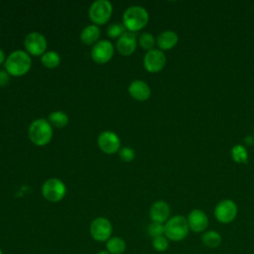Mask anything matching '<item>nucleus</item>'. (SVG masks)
<instances>
[{
  "label": "nucleus",
  "mask_w": 254,
  "mask_h": 254,
  "mask_svg": "<svg viewBox=\"0 0 254 254\" xmlns=\"http://www.w3.org/2000/svg\"><path fill=\"white\" fill-rule=\"evenodd\" d=\"M80 41L85 45H94L99 40L100 37V29L98 26L91 24L86 26L80 32Z\"/></svg>",
  "instance_id": "obj_18"
},
{
  "label": "nucleus",
  "mask_w": 254,
  "mask_h": 254,
  "mask_svg": "<svg viewBox=\"0 0 254 254\" xmlns=\"http://www.w3.org/2000/svg\"><path fill=\"white\" fill-rule=\"evenodd\" d=\"M0 254H3V251H2V249L0 248Z\"/></svg>",
  "instance_id": "obj_32"
},
{
  "label": "nucleus",
  "mask_w": 254,
  "mask_h": 254,
  "mask_svg": "<svg viewBox=\"0 0 254 254\" xmlns=\"http://www.w3.org/2000/svg\"><path fill=\"white\" fill-rule=\"evenodd\" d=\"M231 157L234 162L236 163H247L248 160V153L246 148L243 145L237 144L232 147L231 149Z\"/></svg>",
  "instance_id": "obj_23"
},
{
  "label": "nucleus",
  "mask_w": 254,
  "mask_h": 254,
  "mask_svg": "<svg viewBox=\"0 0 254 254\" xmlns=\"http://www.w3.org/2000/svg\"><path fill=\"white\" fill-rule=\"evenodd\" d=\"M97 254H110L109 252H107L106 250H102V251H100V252H98Z\"/></svg>",
  "instance_id": "obj_31"
},
{
  "label": "nucleus",
  "mask_w": 254,
  "mask_h": 254,
  "mask_svg": "<svg viewBox=\"0 0 254 254\" xmlns=\"http://www.w3.org/2000/svg\"><path fill=\"white\" fill-rule=\"evenodd\" d=\"M5 70L12 76H22L26 74L32 66L30 55L22 50L12 52L4 63Z\"/></svg>",
  "instance_id": "obj_1"
},
{
  "label": "nucleus",
  "mask_w": 254,
  "mask_h": 254,
  "mask_svg": "<svg viewBox=\"0 0 254 254\" xmlns=\"http://www.w3.org/2000/svg\"><path fill=\"white\" fill-rule=\"evenodd\" d=\"M147 232L153 238L158 237V236H162L163 234H165V224L153 221L148 225Z\"/></svg>",
  "instance_id": "obj_26"
},
{
  "label": "nucleus",
  "mask_w": 254,
  "mask_h": 254,
  "mask_svg": "<svg viewBox=\"0 0 254 254\" xmlns=\"http://www.w3.org/2000/svg\"><path fill=\"white\" fill-rule=\"evenodd\" d=\"M113 8L108 0H95L88 9V17L96 25H104L111 17Z\"/></svg>",
  "instance_id": "obj_5"
},
{
  "label": "nucleus",
  "mask_w": 254,
  "mask_h": 254,
  "mask_svg": "<svg viewBox=\"0 0 254 254\" xmlns=\"http://www.w3.org/2000/svg\"><path fill=\"white\" fill-rule=\"evenodd\" d=\"M123 25L129 32H137L143 29L149 22L148 11L139 5L128 7L123 13Z\"/></svg>",
  "instance_id": "obj_2"
},
{
  "label": "nucleus",
  "mask_w": 254,
  "mask_h": 254,
  "mask_svg": "<svg viewBox=\"0 0 254 254\" xmlns=\"http://www.w3.org/2000/svg\"><path fill=\"white\" fill-rule=\"evenodd\" d=\"M106 251L110 254H123L126 250V243L120 237H111L106 241Z\"/></svg>",
  "instance_id": "obj_20"
},
{
  "label": "nucleus",
  "mask_w": 254,
  "mask_h": 254,
  "mask_svg": "<svg viewBox=\"0 0 254 254\" xmlns=\"http://www.w3.org/2000/svg\"><path fill=\"white\" fill-rule=\"evenodd\" d=\"M5 61H6L5 53H4V51L0 48V64H2L3 63H5Z\"/></svg>",
  "instance_id": "obj_30"
},
{
  "label": "nucleus",
  "mask_w": 254,
  "mask_h": 254,
  "mask_svg": "<svg viewBox=\"0 0 254 254\" xmlns=\"http://www.w3.org/2000/svg\"><path fill=\"white\" fill-rule=\"evenodd\" d=\"M97 145L103 153L112 155L119 152L121 142L116 133L112 131H103L97 137Z\"/></svg>",
  "instance_id": "obj_11"
},
{
  "label": "nucleus",
  "mask_w": 254,
  "mask_h": 254,
  "mask_svg": "<svg viewBox=\"0 0 254 254\" xmlns=\"http://www.w3.org/2000/svg\"><path fill=\"white\" fill-rule=\"evenodd\" d=\"M188 224L191 231L201 232L206 229L208 225V217L201 209H192L188 215Z\"/></svg>",
  "instance_id": "obj_13"
},
{
  "label": "nucleus",
  "mask_w": 254,
  "mask_h": 254,
  "mask_svg": "<svg viewBox=\"0 0 254 254\" xmlns=\"http://www.w3.org/2000/svg\"><path fill=\"white\" fill-rule=\"evenodd\" d=\"M170 212L171 209L169 204L164 200H158L151 205L149 214L152 221L163 223L166 220H168Z\"/></svg>",
  "instance_id": "obj_16"
},
{
  "label": "nucleus",
  "mask_w": 254,
  "mask_h": 254,
  "mask_svg": "<svg viewBox=\"0 0 254 254\" xmlns=\"http://www.w3.org/2000/svg\"><path fill=\"white\" fill-rule=\"evenodd\" d=\"M66 193V187L64 183L57 178L47 180L42 186L43 196L51 202L61 201Z\"/></svg>",
  "instance_id": "obj_6"
},
{
  "label": "nucleus",
  "mask_w": 254,
  "mask_h": 254,
  "mask_svg": "<svg viewBox=\"0 0 254 254\" xmlns=\"http://www.w3.org/2000/svg\"><path fill=\"white\" fill-rule=\"evenodd\" d=\"M0 28H1V27H0Z\"/></svg>",
  "instance_id": "obj_33"
},
{
  "label": "nucleus",
  "mask_w": 254,
  "mask_h": 254,
  "mask_svg": "<svg viewBox=\"0 0 254 254\" xmlns=\"http://www.w3.org/2000/svg\"><path fill=\"white\" fill-rule=\"evenodd\" d=\"M188 220L183 215H175L169 218L165 224V236L172 241H181L189 234Z\"/></svg>",
  "instance_id": "obj_4"
},
{
  "label": "nucleus",
  "mask_w": 254,
  "mask_h": 254,
  "mask_svg": "<svg viewBox=\"0 0 254 254\" xmlns=\"http://www.w3.org/2000/svg\"><path fill=\"white\" fill-rule=\"evenodd\" d=\"M24 46L29 55L42 56L46 53L48 43L43 34L39 32H31L25 37Z\"/></svg>",
  "instance_id": "obj_8"
},
{
  "label": "nucleus",
  "mask_w": 254,
  "mask_h": 254,
  "mask_svg": "<svg viewBox=\"0 0 254 254\" xmlns=\"http://www.w3.org/2000/svg\"><path fill=\"white\" fill-rule=\"evenodd\" d=\"M28 136L36 146H45L53 138V127L48 120L38 118L30 124Z\"/></svg>",
  "instance_id": "obj_3"
},
{
  "label": "nucleus",
  "mask_w": 254,
  "mask_h": 254,
  "mask_svg": "<svg viewBox=\"0 0 254 254\" xmlns=\"http://www.w3.org/2000/svg\"><path fill=\"white\" fill-rule=\"evenodd\" d=\"M152 245H153V248L158 251V252H164L168 249L169 247V240L166 236L162 235V236H158V237H155L153 238V241H152Z\"/></svg>",
  "instance_id": "obj_27"
},
{
  "label": "nucleus",
  "mask_w": 254,
  "mask_h": 254,
  "mask_svg": "<svg viewBox=\"0 0 254 254\" xmlns=\"http://www.w3.org/2000/svg\"><path fill=\"white\" fill-rule=\"evenodd\" d=\"M41 62L46 67L55 68L61 64V57L57 52L49 51L41 56Z\"/></svg>",
  "instance_id": "obj_22"
},
{
  "label": "nucleus",
  "mask_w": 254,
  "mask_h": 254,
  "mask_svg": "<svg viewBox=\"0 0 254 254\" xmlns=\"http://www.w3.org/2000/svg\"><path fill=\"white\" fill-rule=\"evenodd\" d=\"M128 92L136 100L145 101L151 95L150 86L141 79L133 80L128 86Z\"/></svg>",
  "instance_id": "obj_15"
},
{
  "label": "nucleus",
  "mask_w": 254,
  "mask_h": 254,
  "mask_svg": "<svg viewBox=\"0 0 254 254\" xmlns=\"http://www.w3.org/2000/svg\"><path fill=\"white\" fill-rule=\"evenodd\" d=\"M221 235L215 230H207L201 235V242L208 248H216L221 243Z\"/></svg>",
  "instance_id": "obj_19"
},
{
  "label": "nucleus",
  "mask_w": 254,
  "mask_h": 254,
  "mask_svg": "<svg viewBox=\"0 0 254 254\" xmlns=\"http://www.w3.org/2000/svg\"><path fill=\"white\" fill-rule=\"evenodd\" d=\"M92 60L97 64H106L114 55V47L108 40H99L93 45L90 52Z\"/></svg>",
  "instance_id": "obj_10"
},
{
  "label": "nucleus",
  "mask_w": 254,
  "mask_h": 254,
  "mask_svg": "<svg viewBox=\"0 0 254 254\" xmlns=\"http://www.w3.org/2000/svg\"><path fill=\"white\" fill-rule=\"evenodd\" d=\"M137 48V38L133 32H125L116 43V49L122 56L132 55Z\"/></svg>",
  "instance_id": "obj_14"
},
{
  "label": "nucleus",
  "mask_w": 254,
  "mask_h": 254,
  "mask_svg": "<svg viewBox=\"0 0 254 254\" xmlns=\"http://www.w3.org/2000/svg\"><path fill=\"white\" fill-rule=\"evenodd\" d=\"M179 41V37L176 32L172 30L163 31L157 38V45L161 51L173 49Z\"/></svg>",
  "instance_id": "obj_17"
},
{
  "label": "nucleus",
  "mask_w": 254,
  "mask_h": 254,
  "mask_svg": "<svg viewBox=\"0 0 254 254\" xmlns=\"http://www.w3.org/2000/svg\"><path fill=\"white\" fill-rule=\"evenodd\" d=\"M10 74L5 69H0V87L6 86L9 83Z\"/></svg>",
  "instance_id": "obj_29"
},
{
  "label": "nucleus",
  "mask_w": 254,
  "mask_h": 254,
  "mask_svg": "<svg viewBox=\"0 0 254 254\" xmlns=\"http://www.w3.org/2000/svg\"><path fill=\"white\" fill-rule=\"evenodd\" d=\"M237 205L232 199H222L214 207V216L221 223L233 221L237 215Z\"/></svg>",
  "instance_id": "obj_9"
},
{
  "label": "nucleus",
  "mask_w": 254,
  "mask_h": 254,
  "mask_svg": "<svg viewBox=\"0 0 254 254\" xmlns=\"http://www.w3.org/2000/svg\"><path fill=\"white\" fill-rule=\"evenodd\" d=\"M125 32H127L125 26L123 25V23H112L107 27L106 33L108 35V37L110 38H120Z\"/></svg>",
  "instance_id": "obj_24"
},
{
  "label": "nucleus",
  "mask_w": 254,
  "mask_h": 254,
  "mask_svg": "<svg viewBox=\"0 0 254 254\" xmlns=\"http://www.w3.org/2000/svg\"><path fill=\"white\" fill-rule=\"evenodd\" d=\"M156 43V39L150 33H142L139 37V45L142 49L148 51L153 50Z\"/></svg>",
  "instance_id": "obj_25"
},
{
  "label": "nucleus",
  "mask_w": 254,
  "mask_h": 254,
  "mask_svg": "<svg viewBox=\"0 0 254 254\" xmlns=\"http://www.w3.org/2000/svg\"><path fill=\"white\" fill-rule=\"evenodd\" d=\"M89 233L95 241H107L112 234V224L106 217H96L90 223Z\"/></svg>",
  "instance_id": "obj_7"
},
{
  "label": "nucleus",
  "mask_w": 254,
  "mask_h": 254,
  "mask_svg": "<svg viewBox=\"0 0 254 254\" xmlns=\"http://www.w3.org/2000/svg\"><path fill=\"white\" fill-rule=\"evenodd\" d=\"M119 157L123 162H131L135 159V151L131 147H123L120 148L119 152Z\"/></svg>",
  "instance_id": "obj_28"
},
{
  "label": "nucleus",
  "mask_w": 254,
  "mask_h": 254,
  "mask_svg": "<svg viewBox=\"0 0 254 254\" xmlns=\"http://www.w3.org/2000/svg\"><path fill=\"white\" fill-rule=\"evenodd\" d=\"M166 56L163 51L159 49H153L148 51L143 59V64L147 71L158 72L166 65Z\"/></svg>",
  "instance_id": "obj_12"
},
{
  "label": "nucleus",
  "mask_w": 254,
  "mask_h": 254,
  "mask_svg": "<svg viewBox=\"0 0 254 254\" xmlns=\"http://www.w3.org/2000/svg\"><path fill=\"white\" fill-rule=\"evenodd\" d=\"M48 121L51 123L52 126L57 128H64L68 123V116L66 113L61 110L53 111L49 114Z\"/></svg>",
  "instance_id": "obj_21"
}]
</instances>
